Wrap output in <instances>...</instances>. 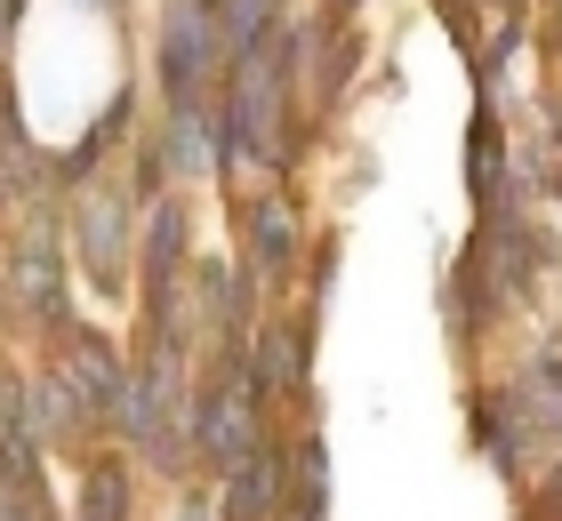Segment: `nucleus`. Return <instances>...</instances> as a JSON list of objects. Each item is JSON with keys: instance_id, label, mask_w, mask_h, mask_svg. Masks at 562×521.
I'll return each instance as SVG.
<instances>
[{"instance_id": "f257e3e1", "label": "nucleus", "mask_w": 562, "mask_h": 521, "mask_svg": "<svg viewBox=\"0 0 562 521\" xmlns=\"http://www.w3.org/2000/svg\"><path fill=\"white\" fill-rule=\"evenodd\" d=\"M210 65H217L210 9H177L169 33H161V89H169V104H193L201 89H210Z\"/></svg>"}, {"instance_id": "f03ea898", "label": "nucleus", "mask_w": 562, "mask_h": 521, "mask_svg": "<svg viewBox=\"0 0 562 521\" xmlns=\"http://www.w3.org/2000/svg\"><path fill=\"white\" fill-rule=\"evenodd\" d=\"M81 265H89V281H121V265H130V208H121V193L113 185H97L89 201H81Z\"/></svg>"}, {"instance_id": "7ed1b4c3", "label": "nucleus", "mask_w": 562, "mask_h": 521, "mask_svg": "<svg viewBox=\"0 0 562 521\" xmlns=\"http://www.w3.org/2000/svg\"><path fill=\"white\" fill-rule=\"evenodd\" d=\"M57 370L81 385V401H89L97 417H113V409H121V394H130V377H121V353L105 346V337H89V329H72V346H65Z\"/></svg>"}, {"instance_id": "20e7f679", "label": "nucleus", "mask_w": 562, "mask_h": 521, "mask_svg": "<svg viewBox=\"0 0 562 521\" xmlns=\"http://www.w3.org/2000/svg\"><path fill=\"white\" fill-rule=\"evenodd\" d=\"M16 290H24V305H33L41 321H65V257H57L48 233H33V241L16 249Z\"/></svg>"}, {"instance_id": "39448f33", "label": "nucleus", "mask_w": 562, "mask_h": 521, "mask_svg": "<svg viewBox=\"0 0 562 521\" xmlns=\"http://www.w3.org/2000/svg\"><path fill=\"white\" fill-rule=\"evenodd\" d=\"M249 249H258V273L281 281L297 265V208L290 201H258L249 208Z\"/></svg>"}, {"instance_id": "423d86ee", "label": "nucleus", "mask_w": 562, "mask_h": 521, "mask_svg": "<svg viewBox=\"0 0 562 521\" xmlns=\"http://www.w3.org/2000/svg\"><path fill=\"white\" fill-rule=\"evenodd\" d=\"M89 426H97V409L81 401V385H72L65 370H48V377L33 385V433H41V441H48V433L65 441V433H89Z\"/></svg>"}, {"instance_id": "0eeeda50", "label": "nucleus", "mask_w": 562, "mask_h": 521, "mask_svg": "<svg viewBox=\"0 0 562 521\" xmlns=\"http://www.w3.org/2000/svg\"><path fill=\"white\" fill-rule=\"evenodd\" d=\"M177 257H186V208L153 201V217H145V281H153V297L177 281Z\"/></svg>"}, {"instance_id": "6e6552de", "label": "nucleus", "mask_w": 562, "mask_h": 521, "mask_svg": "<svg viewBox=\"0 0 562 521\" xmlns=\"http://www.w3.org/2000/svg\"><path fill=\"white\" fill-rule=\"evenodd\" d=\"M273 482H281V457L273 450L234 465V474H225V521H266L273 513Z\"/></svg>"}, {"instance_id": "1a4fd4ad", "label": "nucleus", "mask_w": 562, "mask_h": 521, "mask_svg": "<svg viewBox=\"0 0 562 521\" xmlns=\"http://www.w3.org/2000/svg\"><path fill=\"white\" fill-rule=\"evenodd\" d=\"M81 521H130V465L121 457H97L89 482H81Z\"/></svg>"}, {"instance_id": "9d476101", "label": "nucleus", "mask_w": 562, "mask_h": 521, "mask_svg": "<svg viewBox=\"0 0 562 521\" xmlns=\"http://www.w3.org/2000/svg\"><path fill=\"white\" fill-rule=\"evenodd\" d=\"M225 41H234V57H266L273 41V0H225Z\"/></svg>"}, {"instance_id": "9b49d317", "label": "nucleus", "mask_w": 562, "mask_h": 521, "mask_svg": "<svg viewBox=\"0 0 562 521\" xmlns=\"http://www.w3.org/2000/svg\"><path fill=\"white\" fill-rule=\"evenodd\" d=\"M169 169H210V152H201V113H193V104H177V121H169Z\"/></svg>"}, {"instance_id": "f8f14e48", "label": "nucleus", "mask_w": 562, "mask_h": 521, "mask_svg": "<svg viewBox=\"0 0 562 521\" xmlns=\"http://www.w3.org/2000/svg\"><path fill=\"white\" fill-rule=\"evenodd\" d=\"M539 521H562V465H554V482H547V506H539Z\"/></svg>"}, {"instance_id": "ddd939ff", "label": "nucleus", "mask_w": 562, "mask_h": 521, "mask_svg": "<svg viewBox=\"0 0 562 521\" xmlns=\"http://www.w3.org/2000/svg\"><path fill=\"white\" fill-rule=\"evenodd\" d=\"M16 33V0H0V41H9Z\"/></svg>"}, {"instance_id": "4468645a", "label": "nucleus", "mask_w": 562, "mask_h": 521, "mask_svg": "<svg viewBox=\"0 0 562 521\" xmlns=\"http://www.w3.org/2000/svg\"><path fill=\"white\" fill-rule=\"evenodd\" d=\"M9 521H48V513H41V506H16V513H9Z\"/></svg>"}, {"instance_id": "2eb2a0df", "label": "nucleus", "mask_w": 562, "mask_h": 521, "mask_svg": "<svg viewBox=\"0 0 562 521\" xmlns=\"http://www.w3.org/2000/svg\"><path fill=\"white\" fill-rule=\"evenodd\" d=\"M338 9H353V0H338Z\"/></svg>"}]
</instances>
